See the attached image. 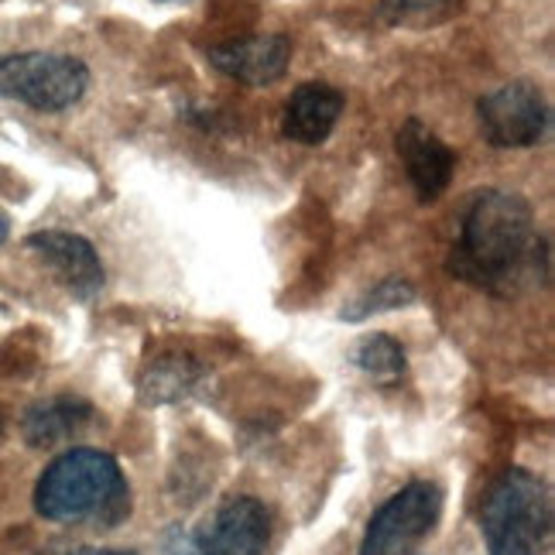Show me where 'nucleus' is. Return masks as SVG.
Listing matches in <instances>:
<instances>
[{
	"label": "nucleus",
	"mask_w": 555,
	"mask_h": 555,
	"mask_svg": "<svg viewBox=\"0 0 555 555\" xmlns=\"http://www.w3.org/2000/svg\"><path fill=\"white\" fill-rule=\"evenodd\" d=\"M531 244H535L531 206L518 192L487 189L477 192L463 212L450 268L466 282L494 288L521 271Z\"/></svg>",
	"instance_id": "nucleus-1"
},
{
	"label": "nucleus",
	"mask_w": 555,
	"mask_h": 555,
	"mask_svg": "<svg viewBox=\"0 0 555 555\" xmlns=\"http://www.w3.org/2000/svg\"><path fill=\"white\" fill-rule=\"evenodd\" d=\"M127 483L120 466L103 450H79L62 453L35 487V511L46 521H82L100 518L103 511H114L120 518L127 511Z\"/></svg>",
	"instance_id": "nucleus-2"
},
{
	"label": "nucleus",
	"mask_w": 555,
	"mask_h": 555,
	"mask_svg": "<svg viewBox=\"0 0 555 555\" xmlns=\"http://www.w3.org/2000/svg\"><path fill=\"white\" fill-rule=\"evenodd\" d=\"M480 531L490 555H542L552 531L548 487L515 466L487 490Z\"/></svg>",
	"instance_id": "nucleus-3"
},
{
	"label": "nucleus",
	"mask_w": 555,
	"mask_h": 555,
	"mask_svg": "<svg viewBox=\"0 0 555 555\" xmlns=\"http://www.w3.org/2000/svg\"><path fill=\"white\" fill-rule=\"evenodd\" d=\"M90 90L87 62L62 52H11L0 55V96L17 100L41 114L76 106Z\"/></svg>",
	"instance_id": "nucleus-4"
},
{
	"label": "nucleus",
	"mask_w": 555,
	"mask_h": 555,
	"mask_svg": "<svg viewBox=\"0 0 555 555\" xmlns=\"http://www.w3.org/2000/svg\"><path fill=\"white\" fill-rule=\"evenodd\" d=\"M439 518L442 487L433 480H412L374 511L360 555H412L436 531Z\"/></svg>",
	"instance_id": "nucleus-5"
},
{
	"label": "nucleus",
	"mask_w": 555,
	"mask_h": 555,
	"mask_svg": "<svg viewBox=\"0 0 555 555\" xmlns=\"http://www.w3.org/2000/svg\"><path fill=\"white\" fill-rule=\"evenodd\" d=\"M480 131L494 147H531L548 131V100L535 82H504L477 103Z\"/></svg>",
	"instance_id": "nucleus-6"
},
{
	"label": "nucleus",
	"mask_w": 555,
	"mask_h": 555,
	"mask_svg": "<svg viewBox=\"0 0 555 555\" xmlns=\"http://www.w3.org/2000/svg\"><path fill=\"white\" fill-rule=\"evenodd\" d=\"M206 59L217 73L244 82V87H271V82H278L288 73L292 41L274 31L241 35V38H227L220 46H212Z\"/></svg>",
	"instance_id": "nucleus-7"
},
{
	"label": "nucleus",
	"mask_w": 555,
	"mask_h": 555,
	"mask_svg": "<svg viewBox=\"0 0 555 555\" xmlns=\"http://www.w3.org/2000/svg\"><path fill=\"white\" fill-rule=\"evenodd\" d=\"M25 244L62 285L76 298H82V302H90V298L103 292L106 271H103L96 247L87 237H79V233H69V230H38Z\"/></svg>",
	"instance_id": "nucleus-8"
},
{
	"label": "nucleus",
	"mask_w": 555,
	"mask_h": 555,
	"mask_svg": "<svg viewBox=\"0 0 555 555\" xmlns=\"http://www.w3.org/2000/svg\"><path fill=\"white\" fill-rule=\"evenodd\" d=\"M395 147H398V158L404 165V172H409L422 203H433L450 189V182L456 176V155L433 127H425L418 117H409L398 127Z\"/></svg>",
	"instance_id": "nucleus-9"
},
{
	"label": "nucleus",
	"mask_w": 555,
	"mask_h": 555,
	"mask_svg": "<svg viewBox=\"0 0 555 555\" xmlns=\"http://www.w3.org/2000/svg\"><path fill=\"white\" fill-rule=\"evenodd\" d=\"M271 535V518L258 498H230L217 507L209 528L196 542L203 555H264Z\"/></svg>",
	"instance_id": "nucleus-10"
},
{
	"label": "nucleus",
	"mask_w": 555,
	"mask_h": 555,
	"mask_svg": "<svg viewBox=\"0 0 555 555\" xmlns=\"http://www.w3.org/2000/svg\"><path fill=\"white\" fill-rule=\"evenodd\" d=\"M347 96L339 93L330 82H302L295 87L292 96L285 100L282 114V134L295 144H323L333 127L339 124Z\"/></svg>",
	"instance_id": "nucleus-11"
},
{
	"label": "nucleus",
	"mask_w": 555,
	"mask_h": 555,
	"mask_svg": "<svg viewBox=\"0 0 555 555\" xmlns=\"http://www.w3.org/2000/svg\"><path fill=\"white\" fill-rule=\"evenodd\" d=\"M93 418V404L87 398L76 395H55L31 404L21 418V436H25L28 446L35 450H49V446L69 442L73 436H79Z\"/></svg>",
	"instance_id": "nucleus-12"
},
{
	"label": "nucleus",
	"mask_w": 555,
	"mask_h": 555,
	"mask_svg": "<svg viewBox=\"0 0 555 555\" xmlns=\"http://www.w3.org/2000/svg\"><path fill=\"white\" fill-rule=\"evenodd\" d=\"M415 302V285L409 278H380L377 285H371L367 292H360L353 302L339 312V319H347V323H364L371 315H380V312H391V309H404Z\"/></svg>",
	"instance_id": "nucleus-13"
},
{
	"label": "nucleus",
	"mask_w": 555,
	"mask_h": 555,
	"mask_svg": "<svg viewBox=\"0 0 555 555\" xmlns=\"http://www.w3.org/2000/svg\"><path fill=\"white\" fill-rule=\"evenodd\" d=\"M353 364L364 371L367 377L374 380H384V384H391L404 374V350L398 339L391 336H384V333H371L364 336L360 344L353 347Z\"/></svg>",
	"instance_id": "nucleus-14"
},
{
	"label": "nucleus",
	"mask_w": 555,
	"mask_h": 555,
	"mask_svg": "<svg viewBox=\"0 0 555 555\" xmlns=\"http://www.w3.org/2000/svg\"><path fill=\"white\" fill-rule=\"evenodd\" d=\"M189 384H192L189 360L168 357V360H155V367L144 374L141 395H144V401H172V398L185 395Z\"/></svg>",
	"instance_id": "nucleus-15"
},
{
	"label": "nucleus",
	"mask_w": 555,
	"mask_h": 555,
	"mask_svg": "<svg viewBox=\"0 0 555 555\" xmlns=\"http://www.w3.org/2000/svg\"><path fill=\"white\" fill-rule=\"evenodd\" d=\"M456 11V0H380L388 25H433Z\"/></svg>",
	"instance_id": "nucleus-16"
},
{
	"label": "nucleus",
	"mask_w": 555,
	"mask_h": 555,
	"mask_svg": "<svg viewBox=\"0 0 555 555\" xmlns=\"http://www.w3.org/2000/svg\"><path fill=\"white\" fill-rule=\"evenodd\" d=\"M168 555H203V548H199L196 535H192V539H179V545L168 552Z\"/></svg>",
	"instance_id": "nucleus-17"
},
{
	"label": "nucleus",
	"mask_w": 555,
	"mask_h": 555,
	"mask_svg": "<svg viewBox=\"0 0 555 555\" xmlns=\"http://www.w3.org/2000/svg\"><path fill=\"white\" fill-rule=\"evenodd\" d=\"M69 555H138V552H124V548H76Z\"/></svg>",
	"instance_id": "nucleus-18"
},
{
	"label": "nucleus",
	"mask_w": 555,
	"mask_h": 555,
	"mask_svg": "<svg viewBox=\"0 0 555 555\" xmlns=\"http://www.w3.org/2000/svg\"><path fill=\"white\" fill-rule=\"evenodd\" d=\"M8 233H11V223H8V217H4V212H0V244L8 241Z\"/></svg>",
	"instance_id": "nucleus-19"
},
{
	"label": "nucleus",
	"mask_w": 555,
	"mask_h": 555,
	"mask_svg": "<svg viewBox=\"0 0 555 555\" xmlns=\"http://www.w3.org/2000/svg\"><path fill=\"white\" fill-rule=\"evenodd\" d=\"M0 425H4V418H0Z\"/></svg>",
	"instance_id": "nucleus-20"
},
{
	"label": "nucleus",
	"mask_w": 555,
	"mask_h": 555,
	"mask_svg": "<svg viewBox=\"0 0 555 555\" xmlns=\"http://www.w3.org/2000/svg\"><path fill=\"white\" fill-rule=\"evenodd\" d=\"M162 4H168V0H162Z\"/></svg>",
	"instance_id": "nucleus-21"
}]
</instances>
